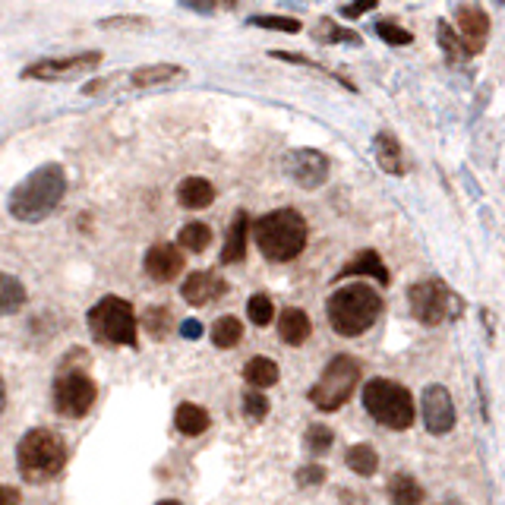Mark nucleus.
<instances>
[{"label": "nucleus", "mask_w": 505, "mask_h": 505, "mask_svg": "<svg viewBox=\"0 0 505 505\" xmlns=\"http://www.w3.org/2000/svg\"><path fill=\"white\" fill-rule=\"evenodd\" d=\"M64 193H67V170L60 165H42L13 187L6 206H10V215L16 222L38 224L60 206Z\"/></svg>", "instance_id": "f257e3e1"}, {"label": "nucleus", "mask_w": 505, "mask_h": 505, "mask_svg": "<svg viewBox=\"0 0 505 505\" xmlns=\"http://www.w3.org/2000/svg\"><path fill=\"white\" fill-rule=\"evenodd\" d=\"M382 313V297L376 288H370L366 282H354L338 288L335 294L325 300V316L329 325L335 329V335L357 338L370 329Z\"/></svg>", "instance_id": "f03ea898"}, {"label": "nucleus", "mask_w": 505, "mask_h": 505, "mask_svg": "<svg viewBox=\"0 0 505 505\" xmlns=\"http://www.w3.org/2000/svg\"><path fill=\"white\" fill-rule=\"evenodd\" d=\"M250 228L252 241H256V247L263 250V256L269 263H291V259H297L306 247V237H310L304 215L294 209H275L269 215L256 218Z\"/></svg>", "instance_id": "7ed1b4c3"}, {"label": "nucleus", "mask_w": 505, "mask_h": 505, "mask_svg": "<svg viewBox=\"0 0 505 505\" xmlns=\"http://www.w3.org/2000/svg\"><path fill=\"white\" fill-rule=\"evenodd\" d=\"M67 442L54 429H29L16 446V468L29 483H47L64 470Z\"/></svg>", "instance_id": "20e7f679"}, {"label": "nucleus", "mask_w": 505, "mask_h": 505, "mask_svg": "<svg viewBox=\"0 0 505 505\" xmlns=\"http://www.w3.org/2000/svg\"><path fill=\"white\" fill-rule=\"evenodd\" d=\"M364 407L379 427L405 433L417 420V407H414V395L405 386L392 379H370L364 386Z\"/></svg>", "instance_id": "39448f33"}, {"label": "nucleus", "mask_w": 505, "mask_h": 505, "mask_svg": "<svg viewBox=\"0 0 505 505\" xmlns=\"http://www.w3.org/2000/svg\"><path fill=\"white\" fill-rule=\"evenodd\" d=\"M88 332H92L95 341L101 345H120V347H136V332H139V323H136V313L129 306V300L124 297H101L98 304L88 310Z\"/></svg>", "instance_id": "423d86ee"}, {"label": "nucleus", "mask_w": 505, "mask_h": 505, "mask_svg": "<svg viewBox=\"0 0 505 505\" xmlns=\"http://www.w3.org/2000/svg\"><path fill=\"white\" fill-rule=\"evenodd\" d=\"M407 304L420 325H446L464 313V300L442 278H423L407 288Z\"/></svg>", "instance_id": "0eeeda50"}, {"label": "nucleus", "mask_w": 505, "mask_h": 505, "mask_svg": "<svg viewBox=\"0 0 505 505\" xmlns=\"http://www.w3.org/2000/svg\"><path fill=\"white\" fill-rule=\"evenodd\" d=\"M360 376H364V373H360L357 360L347 357V354H338V357H332L329 364H325L323 376L316 379V386L310 388L306 398H310L319 411L332 414V411H338L347 398H351L354 388L360 386Z\"/></svg>", "instance_id": "6e6552de"}, {"label": "nucleus", "mask_w": 505, "mask_h": 505, "mask_svg": "<svg viewBox=\"0 0 505 505\" xmlns=\"http://www.w3.org/2000/svg\"><path fill=\"white\" fill-rule=\"evenodd\" d=\"M95 382L86 376L83 370H67L54 379V388H51V398H54V411L64 414V417H86L95 405Z\"/></svg>", "instance_id": "1a4fd4ad"}, {"label": "nucleus", "mask_w": 505, "mask_h": 505, "mask_svg": "<svg viewBox=\"0 0 505 505\" xmlns=\"http://www.w3.org/2000/svg\"><path fill=\"white\" fill-rule=\"evenodd\" d=\"M187 70L177 64H152V67H139V70H127L124 77H105L95 79L86 86V95L95 92H114V88H152V86H165L174 79H183Z\"/></svg>", "instance_id": "9d476101"}, {"label": "nucleus", "mask_w": 505, "mask_h": 505, "mask_svg": "<svg viewBox=\"0 0 505 505\" xmlns=\"http://www.w3.org/2000/svg\"><path fill=\"white\" fill-rule=\"evenodd\" d=\"M101 54L98 51H83V54H70V57H45L36 60L23 70V79H45V83H54V79H73L83 77V73L98 70Z\"/></svg>", "instance_id": "9b49d317"}, {"label": "nucleus", "mask_w": 505, "mask_h": 505, "mask_svg": "<svg viewBox=\"0 0 505 505\" xmlns=\"http://www.w3.org/2000/svg\"><path fill=\"white\" fill-rule=\"evenodd\" d=\"M284 174L304 190H316L329 180V159L319 149H294L284 155Z\"/></svg>", "instance_id": "f8f14e48"}, {"label": "nucleus", "mask_w": 505, "mask_h": 505, "mask_svg": "<svg viewBox=\"0 0 505 505\" xmlns=\"http://www.w3.org/2000/svg\"><path fill=\"white\" fill-rule=\"evenodd\" d=\"M420 414H423V427H427L433 436L452 433L455 420H459L455 405H452V395H448L446 386H427V388H423Z\"/></svg>", "instance_id": "ddd939ff"}, {"label": "nucleus", "mask_w": 505, "mask_h": 505, "mask_svg": "<svg viewBox=\"0 0 505 505\" xmlns=\"http://www.w3.org/2000/svg\"><path fill=\"white\" fill-rule=\"evenodd\" d=\"M455 23H459L461 42L470 47V54H477L490 36V16L480 4H455Z\"/></svg>", "instance_id": "4468645a"}, {"label": "nucleus", "mask_w": 505, "mask_h": 505, "mask_svg": "<svg viewBox=\"0 0 505 505\" xmlns=\"http://www.w3.org/2000/svg\"><path fill=\"white\" fill-rule=\"evenodd\" d=\"M142 265H146V275L152 282L168 284L183 272V250L174 247V243H155V247H149Z\"/></svg>", "instance_id": "2eb2a0df"}, {"label": "nucleus", "mask_w": 505, "mask_h": 505, "mask_svg": "<svg viewBox=\"0 0 505 505\" xmlns=\"http://www.w3.org/2000/svg\"><path fill=\"white\" fill-rule=\"evenodd\" d=\"M180 294L187 300L190 306H206V304H215V300H222L228 294V282H224L222 275H215V272H193V275H187V282L180 284Z\"/></svg>", "instance_id": "dca6fc26"}, {"label": "nucleus", "mask_w": 505, "mask_h": 505, "mask_svg": "<svg viewBox=\"0 0 505 505\" xmlns=\"http://www.w3.org/2000/svg\"><path fill=\"white\" fill-rule=\"evenodd\" d=\"M364 275H370L373 282L382 284V288H386V284L392 282V278H388L386 263H382V256H379L376 250H360L357 256H354L351 263H347L335 278L341 282V278H364Z\"/></svg>", "instance_id": "f3484780"}, {"label": "nucleus", "mask_w": 505, "mask_h": 505, "mask_svg": "<svg viewBox=\"0 0 505 505\" xmlns=\"http://www.w3.org/2000/svg\"><path fill=\"white\" fill-rule=\"evenodd\" d=\"M247 234H250V215L247 211H237L234 222H231V228H228L224 250H222V265L243 263V256H247Z\"/></svg>", "instance_id": "a211bd4d"}, {"label": "nucleus", "mask_w": 505, "mask_h": 505, "mask_svg": "<svg viewBox=\"0 0 505 505\" xmlns=\"http://www.w3.org/2000/svg\"><path fill=\"white\" fill-rule=\"evenodd\" d=\"M310 332H313L310 316H306L304 310H297V306H288V310L278 316V338H282L284 345L300 347L310 338Z\"/></svg>", "instance_id": "6ab92c4d"}, {"label": "nucleus", "mask_w": 505, "mask_h": 505, "mask_svg": "<svg viewBox=\"0 0 505 505\" xmlns=\"http://www.w3.org/2000/svg\"><path fill=\"white\" fill-rule=\"evenodd\" d=\"M211 200H215V187H211L206 177H187L177 187V202L183 209H209Z\"/></svg>", "instance_id": "aec40b11"}, {"label": "nucleus", "mask_w": 505, "mask_h": 505, "mask_svg": "<svg viewBox=\"0 0 505 505\" xmlns=\"http://www.w3.org/2000/svg\"><path fill=\"white\" fill-rule=\"evenodd\" d=\"M373 155H376L379 168L386 170V174H405V159H401V146L398 139H395L392 133H376V139H373Z\"/></svg>", "instance_id": "412c9836"}, {"label": "nucleus", "mask_w": 505, "mask_h": 505, "mask_svg": "<svg viewBox=\"0 0 505 505\" xmlns=\"http://www.w3.org/2000/svg\"><path fill=\"white\" fill-rule=\"evenodd\" d=\"M386 493H388V502L392 505H423V500H427L423 487L411 474H395L392 480H388Z\"/></svg>", "instance_id": "4be33fe9"}, {"label": "nucleus", "mask_w": 505, "mask_h": 505, "mask_svg": "<svg viewBox=\"0 0 505 505\" xmlns=\"http://www.w3.org/2000/svg\"><path fill=\"white\" fill-rule=\"evenodd\" d=\"M174 427L180 429L183 436H202V433H206V429L211 427V417H209L206 407L183 401V405L174 411Z\"/></svg>", "instance_id": "5701e85b"}, {"label": "nucleus", "mask_w": 505, "mask_h": 505, "mask_svg": "<svg viewBox=\"0 0 505 505\" xmlns=\"http://www.w3.org/2000/svg\"><path fill=\"white\" fill-rule=\"evenodd\" d=\"M278 364L269 357H252L247 360V366H243V379H247V386H252V392H263V388H272L278 382Z\"/></svg>", "instance_id": "b1692460"}, {"label": "nucleus", "mask_w": 505, "mask_h": 505, "mask_svg": "<svg viewBox=\"0 0 505 505\" xmlns=\"http://www.w3.org/2000/svg\"><path fill=\"white\" fill-rule=\"evenodd\" d=\"M436 38H439V47H442V54H446L448 64H464V60L474 57V54H470V47L461 42V36L446 23V19L436 26Z\"/></svg>", "instance_id": "393cba45"}, {"label": "nucleus", "mask_w": 505, "mask_h": 505, "mask_svg": "<svg viewBox=\"0 0 505 505\" xmlns=\"http://www.w3.org/2000/svg\"><path fill=\"white\" fill-rule=\"evenodd\" d=\"M26 288L19 278L6 275V272H0V316H13V313H19L26 306Z\"/></svg>", "instance_id": "a878e982"}, {"label": "nucleus", "mask_w": 505, "mask_h": 505, "mask_svg": "<svg viewBox=\"0 0 505 505\" xmlns=\"http://www.w3.org/2000/svg\"><path fill=\"white\" fill-rule=\"evenodd\" d=\"M345 464L354 470V474L373 477L379 470V455H376V448H373V446H366V442H357V446L347 448Z\"/></svg>", "instance_id": "bb28decb"}, {"label": "nucleus", "mask_w": 505, "mask_h": 505, "mask_svg": "<svg viewBox=\"0 0 505 505\" xmlns=\"http://www.w3.org/2000/svg\"><path fill=\"white\" fill-rule=\"evenodd\" d=\"M211 243V228L202 222H190L180 228V234H177V247L180 250H193V252H202Z\"/></svg>", "instance_id": "cd10ccee"}, {"label": "nucleus", "mask_w": 505, "mask_h": 505, "mask_svg": "<svg viewBox=\"0 0 505 505\" xmlns=\"http://www.w3.org/2000/svg\"><path fill=\"white\" fill-rule=\"evenodd\" d=\"M243 338V325L237 316H222L211 325V345L215 347H234Z\"/></svg>", "instance_id": "c85d7f7f"}, {"label": "nucleus", "mask_w": 505, "mask_h": 505, "mask_svg": "<svg viewBox=\"0 0 505 505\" xmlns=\"http://www.w3.org/2000/svg\"><path fill=\"white\" fill-rule=\"evenodd\" d=\"M332 442H335V433L329 427H323V423H313L304 436V448L310 455H325L332 448Z\"/></svg>", "instance_id": "c756f323"}, {"label": "nucleus", "mask_w": 505, "mask_h": 505, "mask_svg": "<svg viewBox=\"0 0 505 505\" xmlns=\"http://www.w3.org/2000/svg\"><path fill=\"white\" fill-rule=\"evenodd\" d=\"M247 316H250V323L252 325H269L272 319H275V304H272V297L269 294H252L247 300Z\"/></svg>", "instance_id": "7c9ffc66"}, {"label": "nucleus", "mask_w": 505, "mask_h": 505, "mask_svg": "<svg viewBox=\"0 0 505 505\" xmlns=\"http://www.w3.org/2000/svg\"><path fill=\"white\" fill-rule=\"evenodd\" d=\"M142 325L152 338H165L170 332V310L168 306H149L146 316H142Z\"/></svg>", "instance_id": "2f4dec72"}, {"label": "nucleus", "mask_w": 505, "mask_h": 505, "mask_svg": "<svg viewBox=\"0 0 505 505\" xmlns=\"http://www.w3.org/2000/svg\"><path fill=\"white\" fill-rule=\"evenodd\" d=\"M313 36L319 38V42H351V45H360V36L351 29H341V26H335L332 19H319L316 32Z\"/></svg>", "instance_id": "473e14b6"}, {"label": "nucleus", "mask_w": 505, "mask_h": 505, "mask_svg": "<svg viewBox=\"0 0 505 505\" xmlns=\"http://www.w3.org/2000/svg\"><path fill=\"white\" fill-rule=\"evenodd\" d=\"M250 26H256V29H272V32H288V36H297V32L304 29V26L291 16H252Z\"/></svg>", "instance_id": "72a5a7b5"}, {"label": "nucleus", "mask_w": 505, "mask_h": 505, "mask_svg": "<svg viewBox=\"0 0 505 505\" xmlns=\"http://www.w3.org/2000/svg\"><path fill=\"white\" fill-rule=\"evenodd\" d=\"M376 32H379V38L386 45H411L414 42L411 32L401 29V26L392 23V19H382V23H376Z\"/></svg>", "instance_id": "f704fd0d"}, {"label": "nucleus", "mask_w": 505, "mask_h": 505, "mask_svg": "<svg viewBox=\"0 0 505 505\" xmlns=\"http://www.w3.org/2000/svg\"><path fill=\"white\" fill-rule=\"evenodd\" d=\"M265 414H269V398H265L263 392H247L243 395V417L259 423L265 420Z\"/></svg>", "instance_id": "c9c22d12"}, {"label": "nucleus", "mask_w": 505, "mask_h": 505, "mask_svg": "<svg viewBox=\"0 0 505 505\" xmlns=\"http://www.w3.org/2000/svg\"><path fill=\"white\" fill-rule=\"evenodd\" d=\"M325 480V468L323 464H306L297 470V487H319Z\"/></svg>", "instance_id": "e433bc0d"}, {"label": "nucleus", "mask_w": 505, "mask_h": 505, "mask_svg": "<svg viewBox=\"0 0 505 505\" xmlns=\"http://www.w3.org/2000/svg\"><path fill=\"white\" fill-rule=\"evenodd\" d=\"M101 26L105 29H146L149 26V19H139V16H120V19H101Z\"/></svg>", "instance_id": "4c0bfd02"}, {"label": "nucleus", "mask_w": 505, "mask_h": 505, "mask_svg": "<svg viewBox=\"0 0 505 505\" xmlns=\"http://www.w3.org/2000/svg\"><path fill=\"white\" fill-rule=\"evenodd\" d=\"M373 6H376V0H366V4H345L341 13H345L347 19H357V16H364V13H370Z\"/></svg>", "instance_id": "58836bf2"}, {"label": "nucleus", "mask_w": 505, "mask_h": 505, "mask_svg": "<svg viewBox=\"0 0 505 505\" xmlns=\"http://www.w3.org/2000/svg\"><path fill=\"white\" fill-rule=\"evenodd\" d=\"M0 505H19V490L16 487H0Z\"/></svg>", "instance_id": "ea45409f"}, {"label": "nucleus", "mask_w": 505, "mask_h": 505, "mask_svg": "<svg viewBox=\"0 0 505 505\" xmlns=\"http://www.w3.org/2000/svg\"><path fill=\"white\" fill-rule=\"evenodd\" d=\"M183 338H200L202 335V323H196V319H187V323L180 325Z\"/></svg>", "instance_id": "a19ab883"}, {"label": "nucleus", "mask_w": 505, "mask_h": 505, "mask_svg": "<svg viewBox=\"0 0 505 505\" xmlns=\"http://www.w3.org/2000/svg\"><path fill=\"white\" fill-rule=\"evenodd\" d=\"M6 407V386H4V379H0V411Z\"/></svg>", "instance_id": "79ce46f5"}, {"label": "nucleus", "mask_w": 505, "mask_h": 505, "mask_svg": "<svg viewBox=\"0 0 505 505\" xmlns=\"http://www.w3.org/2000/svg\"><path fill=\"white\" fill-rule=\"evenodd\" d=\"M159 505H180V502H177V500H161Z\"/></svg>", "instance_id": "37998d69"}]
</instances>
